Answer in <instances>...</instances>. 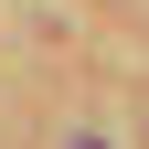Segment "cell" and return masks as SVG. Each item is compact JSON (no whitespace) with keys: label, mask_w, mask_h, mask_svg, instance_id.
<instances>
[{"label":"cell","mask_w":149,"mask_h":149,"mask_svg":"<svg viewBox=\"0 0 149 149\" xmlns=\"http://www.w3.org/2000/svg\"><path fill=\"white\" fill-rule=\"evenodd\" d=\"M74 149H107V139H74Z\"/></svg>","instance_id":"obj_1"}]
</instances>
